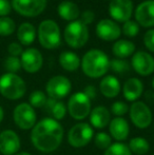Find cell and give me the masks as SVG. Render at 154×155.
Here are the masks:
<instances>
[{
	"label": "cell",
	"mask_w": 154,
	"mask_h": 155,
	"mask_svg": "<svg viewBox=\"0 0 154 155\" xmlns=\"http://www.w3.org/2000/svg\"><path fill=\"white\" fill-rule=\"evenodd\" d=\"M27 91L25 82L20 76L13 73H5L0 77V93L3 97L17 100L23 97Z\"/></svg>",
	"instance_id": "cell-3"
},
{
	"label": "cell",
	"mask_w": 154,
	"mask_h": 155,
	"mask_svg": "<svg viewBox=\"0 0 154 155\" xmlns=\"http://www.w3.org/2000/svg\"><path fill=\"white\" fill-rule=\"evenodd\" d=\"M15 31V22L10 17H0V35L8 36Z\"/></svg>",
	"instance_id": "cell-31"
},
{
	"label": "cell",
	"mask_w": 154,
	"mask_h": 155,
	"mask_svg": "<svg viewBox=\"0 0 154 155\" xmlns=\"http://www.w3.org/2000/svg\"><path fill=\"white\" fill-rule=\"evenodd\" d=\"M94 18H95V15L92 11L88 10V11H84L82 14H80V21H81L84 25H88L90 23H92L94 21Z\"/></svg>",
	"instance_id": "cell-37"
},
{
	"label": "cell",
	"mask_w": 154,
	"mask_h": 155,
	"mask_svg": "<svg viewBox=\"0 0 154 155\" xmlns=\"http://www.w3.org/2000/svg\"><path fill=\"white\" fill-rule=\"evenodd\" d=\"M20 138L13 130H4L0 133V153L15 155L20 149Z\"/></svg>",
	"instance_id": "cell-14"
},
{
	"label": "cell",
	"mask_w": 154,
	"mask_h": 155,
	"mask_svg": "<svg viewBox=\"0 0 154 155\" xmlns=\"http://www.w3.org/2000/svg\"><path fill=\"white\" fill-rule=\"evenodd\" d=\"M13 119L14 123L21 130H30L33 129L36 124L37 115L34 108L30 104L22 102L19 104L13 112Z\"/></svg>",
	"instance_id": "cell-8"
},
{
	"label": "cell",
	"mask_w": 154,
	"mask_h": 155,
	"mask_svg": "<svg viewBox=\"0 0 154 155\" xmlns=\"http://www.w3.org/2000/svg\"><path fill=\"white\" fill-rule=\"evenodd\" d=\"M21 68L28 73H36L41 69L43 63V58L41 53L37 49H28L22 52L20 58Z\"/></svg>",
	"instance_id": "cell-15"
},
{
	"label": "cell",
	"mask_w": 154,
	"mask_h": 155,
	"mask_svg": "<svg viewBox=\"0 0 154 155\" xmlns=\"http://www.w3.org/2000/svg\"><path fill=\"white\" fill-rule=\"evenodd\" d=\"M144 43L150 52L154 53V30H149L144 36Z\"/></svg>",
	"instance_id": "cell-36"
},
{
	"label": "cell",
	"mask_w": 154,
	"mask_h": 155,
	"mask_svg": "<svg viewBox=\"0 0 154 155\" xmlns=\"http://www.w3.org/2000/svg\"><path fill=\"white\" fill-rule=\"evenodd\" d=\"M145 97H146L147 101L149 102H154V93L151 92V91H148L145 94Z\"/></svg>",
	"instance_id": "cell-41"
},
{
	"label": "cell",
	"mask_w": 154,
	"mask_h": 155,
	"mask_svg": "<svg viewBox=\"0 0 154 155\" xmlns=\"http://www.w3.org/2000/svg\"><path fill=\"white\" fill-rule=\"evenodd\" d=\"M128 147H129L131 153H134L136 155H145L150 150V143L146 138L138 136L130 139Z\"/></svg>",
	"instance_id": "cell-27"
},
{
	"label": "cell",
	"mask_w": 154,
	"mask_h": 155,
	"mask_svg": "<svg viewBox=\"0 0 154 155\" xmlns=\"http://www.w3.org/2000/svg\"><path fill=\"white\" fill-rule=\"evenodd\" d=\"M59 64L62 69H64L68 72H74L79 68L80 59L77 56V54L73 52H64L59 56Z\"/></svg>",
	"instance_id": "cell-25"
},
{
	"label": "cell",
	"mask_w": 154,
	"mask_h": 155,
	"mask_svg": "<svg viewBox=\"0 0 154 155\" xmlns=\"http://www.w3.org/2000/svg\"><path fill=\"white\" fill-rule=\"evenodd\" d=\"M8 53L11 54V56H14V57H17V56L22 54V48H21L20 45H18L16 42L11 43L8 45Z\"/></svg>",
	"instance_id": "cell-38"
},
{
	"label": "cell",
	"mask_w": 154,
	"mask_h": 155,
	"mask_svg": "<svg viewBox=\"0 0 154 155\" xmlns=\"http://www.w3.org/2000/svg\"><path fill=\"white\" fill-rule=\"evenodd\" d=\"M90 123L93 128L95 129H103L109 126L111 121V112L109 109L103 106H98L91 110L90 113Z\"/></svg>",
	"instance_id": "cell-19"
},
{
	"label": "cell",
	"mask_w": 154,
	"mask_h": 155,
	"mask_svg": "<svg viewBox=\"0 0 154 155\" xmlns=\"http://www.w3.org/2000/svg\"><path fill=\"white\" fill-rule=\"evenodd\" d=\"M133 12L132 0H111L109 5L110 16L118 22L130 20Z\"/></svg>",
	"instance_id": "cell-12"
},
{
	"label": "cell",
	"mask_w": 154,
	"mask_h": 155,
	"mask_svg": "<svg viewBox=\"0 0 154 155\" xmlns=\"http://www.w3.org/2000/svg\"><path fill=\"white\" fill-rule=\"evenodd\" d=\"M12 6L25 17H36L44 11L47 0H12Z\"/></svg>",
	"instance_id": "cell-11"
},
{
	"label": "cell",
	"mask_w": 154,
	"mask_h": 155,
	"mask_svg": "<svg viewBox=\"0 0 154 155\" xmlns=\"http://www.w3.org/2000/svg\"><path fill=\"white\" fill-rule=\"evenodd\" d=\"M152 87H153V89H154V77L152 78Z\"/></svg>",
	"instance_id": "cell-44"
},
{
	"label": "cell",
	"mask_w": 154,
	"mask_h": 155,
	"mask_svg": "<svg viewBox=\"0 0 154 155\" xmlns=\"http://www.w3.org/2000/svg\"><path fill=\"white\" fill-rule=\"evenodd\" d=\"M110 68H111L115 73L123 74L129 71L130 65H129V63H128V61H126L125 59L116 58V59H113L110 61Z\"/></svg>",
	"instance_id": "cell-33"
},
{
	"label": "cell",
	"mask_w": 154,
	"mask_h": 155,
	"mask_svg": "<svg viewBox=\"0 0 154 155\" xmlns=\"http://www.w3.org/2000/svg\"><path fill=\"white\" fill-rule=\"evenodd\" d=\"M84 93L86 94V95L88 96L91 100L94 99V98L96 97V95H97V91H96V89H95V87L91 86V84H90V86H87L86 88H84Z\"/></svg>",
	"instance_id": "cell-40"
},
{
	"label": "cell",
	"mask_w": 154,
	"mask_h": 155,
	"mask_svg": "<svg viewBox=\"0 0 154 155\" xmlns=\"http://www.w3.org/2000/svg\"><path fill=\"white\" fill-rule=\"evenodd\" d=\"M129 111V106L126 104L125 101H115L111 106V111L110 112L113 113L116 117H121L125 114H127V112Z\"/></svg>",
	"instance_id": "cell-35"
},
{
	"label": "cell",
	"mask_w": 154,
	"mask_h": 155,
	"mask_svg": "<svg viewBox=\"0 0 154 155\" xmlns=\"http://www.w3.org/2000/svg\"><path fill=\"white\" fill-rule=\"evenodd\" d=\"M130 119L136 128L146 129L152 124V111L144 101H134L130 107Z\"/></svg>",
	"instance_id": "cell-9"
},
{
	"label": "cell",
	"mask_w": 154,
	"mask_h": 155,
	"mask_svg": "<svg viewBox=\"0 0 154 155\" xmlns=\"http://www.w3.org/2000/svg\"><path fill=\"white\" fill-rule=\"evenodd\" d=\"M4 69L8 71V73L16 74L21 69V62L18 57H14V56H10L4 60Z\"/></svg>",
	"instance_id": "cell-32"
},
{
	"label": "cell",
	"mask_w": 154,
	"mask_h": 155,
	"mask_svg": "<svg viewBox=\"0 0 154 155\" xmlns=\"http://www.w3.org/2000/svg\"><path fill=\"white\" fill-rule=\"evenodd\" d=\"M44 110L49 113L52 116V118L55 119V120L59 121L62 118H64L67 112V106L62 101L57 99H53V98H48L47 102L44 104Z\"/></svg>",
	"instance_id": "cell-22"
},
{
	"label": "cell",
	"mask_w": 154,
	"mask_h": 155,
	"mask_svg": "<svg viewBox=\"0 0 154 155\" xmlns=\"http://www.w3.org/2000/svg\"><path fill=\"white\" fill-rule=\"evenodd\" d=\"M58 14L62 19L68 21H75L80 16L79 8L72 1H62L58 6Z\"/></svg>",
	"instance_id": "cell-23"
},
{
	"label": "cell",
	"mask_w": 154,
	"mask_h": 155,
	"mask_svg": "<svg viewBox=\"0 0 154 155\" xmlns=\"http://www.w3.org/2000/svg\"><path fill=\"white\" fill-rule=\"evenodd\" d=\"M120 82L113 75H107L101 79L99 90L107 98H114L120 93Z\"/></svg>",
	"instance_id": "cell-21"
},
{
	"label": "cell",
	"mask_w": 154,
	"mask_h": 155,
	"mask_svg": "<svg viewBox=\"0 0 154 155\" xmlns=\"http://www.w3.org/2000/svg\"><path fill=\"white\" fill-rule=\"evenodd\" d=\"M64 127L52 117H45L36 123L31 132V141L40 152L51 153L59 148L64 140Z\"/></svg>",
	"instance_id": "cell-1"
},
{
	"label": "cell",
	"mask_w": 154,
	"mask_h": 155,
	"mask_svg": "<svg viewBox=\"0 0 154 155\" xmlns=\"http://www.w3.org/2000/svg\"><path fill=\"white\" fill-rule=\"evenodd\" d=\"M64 37L68 45L74 49L84 47L89 39V30L80 20L70 22L64 29Z\"/></svg>",
	"instance_id": "cell-6"
},
{
	"label": "cell",
	"mask_w": 154,
	"mask_h": 155,
	"mask_svg": "<svg viewBox=\"0 0 154 155\" xmlns=\"http://www.w3.org/2000/svg\"><path fill=\"white\" fill-rule=\"evenodd\" d=\"M139 32V27L136 21L128 20L123 25V33L128 37H135Z\"/></svg>",
	"instance_id": "cell-34"
},
{
	"label": "cell",
	"mask_w": 154,
	"mask_h": 155,
	"mask_svg": "<svg viewBox=\"0 0 154 155\" xmlns=\"http://www.w3.org/2000/svg\"><path fill=\"white\" fill-rule=\"evenodd\" d=\"M48 100V97L42 91H34L31 93L29 98L30 104H31L33 108H43Z\"/></svg>",
	"instance_id": "cell-30"
},
{
	"label": "cell",
	"mask_w": 154,
	"mask_h": 155,
	"mask_svg": "<svg viewBox=\"0 0 154 155\" xmlns=\"http://www.w3.org/2000/svg\"><path fill=\"white\" fill-rule=\"evenodd\" d=\"M15 155H32V154L29 153V152H18V153H16Z\"/></svg>",
	"instance_id": "cell-43"
},
{
	"label": "cell",
	"mask_w": 154,
	"mask_h": 155,
	"mask_svg": "<svg viewBox=\"0 0 154 155\" xmlns=\"http://www.w3.org/2000/svg\"><path fill=\"white\" fill-rule=\"evenodd\" d=\"M135 19L144 28L154 27V0H146L136 8Z\"/></svg>",
	"instance_id": "cell-17"
},
{
	"label": "cell",
	"mask_w": 154,
	"mask_h": 155,
	"mask_svg": "<svg viewBox=\"0 0 154 155\" xmlns=\"http://www.w3.org/2000/svg\"><path fill=\"white\" fill-rule=\"evenodd\" d=\"M94 137V130L87 123H78L72 127L68 132V143L73 148H84Z\"/></svg>",
	"instance_id": "cell-7"
},
{
	"label": "cell",
	"mask_w": 154,
	"mask_h": 155,
	"mask_svg": "<svg viewBox=\"0 0 154 155\" xmlns=\"http://www.w3.org/2000/svg\"><path fill=\"white\" fill-rule=\"evenodd\" d=\"M96 34L105 41H113L119 38L121 30L115 21L111 19H103L96 25Z\"/></svg>",
	"instance_id": "cell-16"
},
{
	"label": "cell",
	"mask_w": 154,
	"mask_h": 155,
	"mask_svg": "<svg viewBox=\"0 0 154 155\" xmlns=\"http://www.w3.org/2000/svg\"><path fill=\"white\" fill-rule=\"evenodd\" d=\"M17 37L19 41L23 45H30L34 42L36 37V30L34 25H32L29 22H25L18 28Z\"/></svg>",
	"instance_id": "cell-26"
},
{
	"label": "cell",
	"mask_w": 154,
	"mask_h": 155,
	"mask_svg": "<svg viewBox=\"0 0 154 155\" xmlns=\"http://www.w3.org/2000/svg\"><path fill=\"white\" fill-rule=\"evenodd\" d=\"M38 39L44 49H56L61 43L60 29L54 20H43L38 28Z\"/></svg>",
	"instance_id": "cell-4"
},
{
	"label": "cell",
	"mask_w": 154,
	"mask_h": 155,
	"mask_svg": "<svg viewBox=\"0 0 154 155\" xmlns=\"http://www.w3.org/2000/svg\"><path fill=\"white\" fill-rule=\"evenodd\" d=\"M3 116H4L3 109H2V107L0 106V123H1V121H2V119H3Z\"/></svg>",
	"instance_id": "cell-42"
},
{
	"label": "cell",
	"mask_w": 154,
	"mask_h": 155,
	"mask_svg": "<svg viewBox=\"0 0 154 155\" xmlns=\"http://www.w3.org/2000/svg\"><path fill=\"white\" fill-rule=\"evenodd\" d=\"M94 143L98 149L107 150L112 145V137L106 132H98L93 137Z\"/></svg>",
	"instance_id": "cell-28"
},
{
	"label": "cell",
	"mask_w": 154,
	"mask_h": 155,
	"mask_svg": "<svg viewBox=\"0 0 154 155\" xmlns=\"http://www.w3.org/2000/svg\"><path fill=\"white\" fill-rule=\"evenodd\" d=\"M131 64L140 76H149L154 72V58L147 52H136L132 57Z\"/></svg>",
	"instance_id": "cell-13"
},
{
	"label": "cell",
	"mask_w": 154,
	"mask_h": 155,
	"mask_svg": "<svg viewBox=\"0 0 154 155\" xmlns=\"http://www.w3.org/2000/svg\"><path fill=\"white\" fill-rule=\"evenodd\" d=\"M103 155H132L128 145L123 143H112L107 150H105Z\"/></svg>",
	"instance_id": "cell-29"
},
{
	"label": "cell",
	"mask_w": 154,
	"mask_h": 155,
	"mask_svg": "<svg viewBox=\"0 0 154 155\" xmlns=\"http://www.w3.org/2000/svg\"><path fill=\"white\" fill-rule=\"evenodd\" d=\"M11 8L8 0H0V17H5L11 12Z\"/></svg>",
	"instance_id": "cell-39"
},
{
	"label": "cell",
	"mask_w": 154,
	"mask_h": 155,
	"mask_svg": "<svg viewBox=\"0 0 154 155\" xmlns=\"http://www.w3.org/2000/svg\"><path fill=\"white\" fill-rule=\"evenodd\" d=\"M143 92H144V84L138 78H130L123 84V94L128 101H137L138 98L143 95Z\"/></svg>",
	"instance_id": "cell-20"
},
{
	"label": "cell",
	"mask_w": 154,
	"mask_h": 155,
	"mask_svg": "<svg viewBox=\"0 0 154 155\" xmlns=\"http://www.w3.org/2000/svg\"><path fill=\"white\" fill-rule=\"evenodd\" d=\"M72 90V84L66 76L57 75L52 77L45 86V91L50 98L60 100L67 97Z\"/></svg>",
	"instance_id": "cell-10"
},
{
	"label": "cell",
	"mask_w": 154,
	"mask_h": 155,
	"mask_svg": "<svg viewBox=\"0 0 154 155\" xmlns=\"http://www.w3.org/2000/svg\"><path fill=\"white\" fill-rule=\"evenodd\" d=\"M80 65L84 75L90 78H99L109 71L110 60L105 52L93 49L84 54Z\"/></svg>",
	"instance_id": "cell-2"
},
{
	"label": "cell",
	"mask_w": 154,
	"mask_h": 155,
	"mask_svg": "<svg viewBox=\"0 0 154 155\" xmlns=\"http://www.w3.org/2000/svg\"><path fill=\"white\" fill-rule=\"evenodd\" d=\"M67 110L73 119L84 120L91 113V99L84 92L72 94L68 100Z\"/></svg>",
	"instance_id": "cell-5"
},
{
	"label": "cell",
	"mask_w": 154,
	"mask_h": 155,
	"mask_svg": "<svg viewBox=\"0 0 154 155\" xmlns=\"http://www.w3.org/2000/svg\"><path fill=\"white\" fill-rule=\"evenodd\" d=\"M134 51H135V45L132 41L126 40V39L117 40L112 47V52L119 59H125L131 56Z\"/></svg>",
	"instance_id": "cell-24"
},
{
	"label": "cell",
	"mask_w": 154,
	"mask_h": 155,
	"mask_svg": "<svg viewBox=\"0 0 154 155\" xmlns=\"http://www.w3.org/2000/svg\"><path fill=\"white\" fill-rule=\"evenodd\" d=\"M110 136L117 140V143L126 140L129 137L130 127L128 121L123 117H115L111 119L109 124Z\"/></svg>",
	"instance_id": "cell-18"
}]
</instances>
